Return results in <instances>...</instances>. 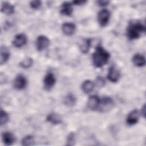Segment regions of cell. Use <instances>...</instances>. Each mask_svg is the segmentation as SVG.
<instances>
[{
	"instance_id": "277c9868",
	"label": "cell",
	"mask_w": 146,
	"mask_h": 146,
	"mask_svg": "<svg viewBox=\"0 0 146 146\" xmlns=\"http://www.w3.org/2000/svg\"><path fill=\"white\" fill-rule=\"evenodd\" d=\"M110 17V13L107 9L102 10L98 15V21L100 25L102 27L106 26Z\"/></svg>"
},
{
	"instance_id": "83f0119b",
	"label": "cell",
	"mask_w": 146,
	"mask_h": 146,
	"mask_svg": "<svg viewBox=\"0 0 146 146\" xmlns=\"http://www.w3.org/2000/svg\"><path fill=\"white\" fill-rule=\"evenodd\" d=\"M110 2L108 1H97L98 4L101 6H104L108 4Z\"/></svg>"
},
{
	"instance_id": "9c48e42d",
	"label": "cell",
	"mask_w": 146,
	"mask_h": 146,
	"mask_svg": "<svg viewBox=\"0 0 146 146\" xmlns=\"http://www.w3.org/2000/svg\"><path fill=\"white\" fill-rule=\"evenodd\" d=\"M107 78L110 81L113 83L117 82L120 78V72L114 66H111L109 68Z\"/></svg>"
},
{
	"instance_id": "9a60e30c",
	"label": "cell",
	"mask_w": 146,
	"mask_h": 146,
	"mask_svg": "<svg viewBox=\"0 0 146 146\" xmlns=\"http://www.w3.org/2000/svg\"><path fill=\"white\" fill-rule=\"evenodd\" d=\"M132 62L137 67H143L145 64V59L143 55L136 54L132 58Z\"/></svg>"
},
{
	"instance_id": "603a6c76",
	"label": "cell",
	"mask_w": 146,
	"mask_h": 146,
	"mask_svg": "<svg viewBox=\"0 0 146 146\" xmlns=\"http://www.w3.org/2000/svg\"><path fill=\"white\" fill-rule=\"evenodd\" d=\"M33 64V59L31 58H26L25 59H24L20 63L19 65L21 67L24 68H28L30 67H31V66Z\"/></svg>"
},
{
	"instance_id": "6da1fadb",
	"label": "cell",
	"mask_w": 146,
	"mask_h": 146,
	"mask_svg": "<svg viewBox=\"0 0 146 146\" xmlns=\"http://www.w3.org/2000/svg\"><path fill=\"white\" fill-rule=\"evenodd\" d=\"M110 57L109 52L102 46H98L92 55L93 64L95 67H102L108 62Z\"/></svg>"
},
{
	"instance_id": "8992f818",
	"label": "cell",
	"mask_w": 146,
	"mask_h": 146,
	"mask_svg": "<svg viewBox=\"0 0 146 146\" xmlns=\"http://www.w3.org/2000/svg\"><path fill=\"white\" fill-rule=\"evenodd\" d=\"M55 77L52 73H48L43 79V84L44 88L46 90H51L55 83Z\"/></svg>"
},
{
	"instance_id": "f1b7e54d",
	"label": "cell",
	"mask_w": 146,
	"mask_h": 146,
	"mask_svg": "<svg viewBox=\"0 0 146 146\" xmlns=\"http://www.w3.org/2000/svg\"><path fill=\"white\" fill-rule=\"evenodd\" d=\"M86 2V1H84V0H81V1H74L72 2V3L76 5H83Z\"/></svg>"
},
{
	"instance_id": "4316f807",
	"label": "cell",
	"mask_w": 146,
	"mask_h": 146,
	"mask_svg": "<svg viewBox=\"0 0 146 146\" xmlns=\"http://www.w3.org/2000/svg\"><path fill=\"white\" fill-rule=\"evenodd\" d=\"M42 2L40 1H33L30 2V5L31 8L34 9H38L41 6Z\"/></svg>"
},
{
	"instance_id": "8fae6325",
	"label": "cell",
	"mask_w": 146,
	"mask_h": 146,
	"mask_svg": "<svg viewBox=\"0 0 146 146\" xmlns=\"http://www.w3.org/2000/svg\"><path fill=\"white\" fill-rule=\"evenodd\" d=\"M100 99L97 95L91 96L87 102V106L91 110H96L98 109L99 106Z\"/></svg>"
},
{
	"instance_id": "5b68a950",
	"label": "cell",
	"mask_w": 146,
	"mask_h": 146,
	"mask_svg": "<svg viewBox=\"0 0 146 146\" xmlns=\"http://www.w3.org/2000/svg\"><path fill=\"white\" fill-rule=\"evenodd\" d=\"M50 44V40L47 37L44 35L39 36L36 40V46L38 51H42L48 47Z\"/></svg>"
},
{
	"instance_id": "44dd1931",
	"label": "cell",
	"mask_w": 146,
	"mask_h": 146,
	"mask_svg": "<svg viewBox=\"0 0 146 146\" xmlns=\"http://www.w3.org/2000/svg\"><path fill=\"white\" fill-rule=\"evenodd\" d=\"M76 98L72 94H68L64 99V103L68 107H72L75 104Z\"/></svg>"
},
{
	"instance_id": "2e32d148",
	"label": "cell",
	"mask_w": 146,
	"mask_h": 146,
	"mask_svg": "<svg viewBox=\"0 0 146 146\" xmlns=\"http://www.w3.org/2000/svg\"><path fill=\"white\" fill-rule=\"evenodd\" d=\"M72 4L68 2H64L62 3L60 9V13L64 15H70L72 13Z\"/></svg>"
},
{
	"instance_id": "ac0fdd59",
	"label": "cell",
	"mask_w": 146,
	"mask_h": 146,
	"mask_svg": "<svg viewBox=\"0 0 146 146\" xmlns=\"http://www.w3.org/2000/svg\"><path fill=\"white\" fill-rule=\"evenodd\" d=\"M1 11L7 15H10L14 12V6L7 2H3L1 5Z\"/></svg>"
},
{
	"instance_id": "cb8c5ba5",
	"label": "cell",
	"mask_w": 146,
	"mask_h": 146,
	"mask_svg": "<svg viewBox=\"0 0 146 146\" xmlns=\"http://www.w3.org/2000/svg\"><path fill=\"white\" fill-rule=\"evenodd\" d=\"M9 115L3 110H1V116H0L1 125H2L3 124H6L9 121Z\"/></svg>"
},
{
	"instance_id": "52a82bcc",
	"label": "cell",
	"mask_w": 146,
	"mask_h": 146,
	"mask_svg": "<svg viewBox=\"0 0 146 146\" xmlns=\"http://www.w3.org/2000/svg\"><path fill=\"white\" fill-rule=\"evenodd\" d=\"M27 42V37L25 34L21 33L17 34L15 36L13 40V44L17 48L21 47L24 46Z\"/></svg>"
},
{
	"instance_id": "30bf717a",
	"label": "cell",
	"mask_w": 146,
	"mask_h": 146,
	"mask_svg": "<svg viewBox=\"0 0 146 146\" xmlns=\"http://www.w3.org/2000/svg\"><path fill=\"white\" fill-rule=\"evenodd\" d=\"M27 80L26 78L22 75H18L14 81V86L17 90H22L26 87Z\"/></svg>"
},
{
	"instance_id": "7402d4cb",
	"label": "cell",
	"mask_w": 146,
	"mask_h": 146,
	"mask_svg": "<svg viewBox=\"0 0 146 146\" xmlns=\"http://www.w3.org/2000/svg\"><path fill=\"white\" fill-rule=\"evenodd\" d=\"M35 140L34 137L30 135H28L25 136L22 140V145L24 146H29L33 145L34 144Z\"/></svg>"
},
{
	"instance_id": "4fadbf2b",
	"label": "cell",
	"mask_w": 146,
	"mask_h": 146,
	"mask_svg": "<svg viewBox=\"0 0 146 146\" xmlns=\"http://www.w3.org/2000/svg\"><path fill=\"white\" fill-rule=\"evenodd\" d=\"M2 138L3 143L6 145H11L15 141V137L14 135L9 132H5L3 133Z\"/></svg>"
},
{
	"instance_id": "ba28073f",
	"label": "cell",
	"mask_w": 146,
	"mask_h": 146,
	"mask_svg": "<svg viewBox=\"0 0 146 146\" xmlns=\"http://www.w3.org/2000/svg\"><path fill=\"white\" fill-rule=\"evenodd\" d=\"M140 113L137 110H133L130 112L127 117V123L129 125H132L137 123L139 119Z\"/></svg>"
},
{
	"instance_id": "d4e9b609",
	"label": "cell",
	"mask_w": 146,
	"mask_h": 146,
	"mask_svg": "<svg viewBox=\"0 0 146 146\" xmlns=\"http://www.w3.org/2000/svg\"><path fill=\"white\" fill-rule=\"evenodd\" d=\"M75 143V136L74 134L71 133L68 135L67 139V145H72L74 144Z\"/></svg>"
},
{
	"instance_id": "f546056e",
	"label": "cell",
	"mask_w": 146,
	"mask_h": 146,
	"mask_svg": "<svg viewBox=\"0 0 146 146\" xmlns=\"http://www.w3.org/2000/svg\"><path fill=\"white\" fill-rule=\"evenodd\" d=\"M141 112V114L143 115V116L145 117V104L142 107Z\"/></svg>"
},
{
	"instance_id": "7c38bea8",
	"label": "cell",
	"mask_w": 146,
	"mask_h": 146,
	"mask_svg": "<svg viewBox=\"0 0 146 146\" xmlns=\"http://www.w3.org/2000/svg\"><path fill=\"white\" fill-rule=\"evenodd\" d=\"M62 31L63 33L68 36L72 35L75 31L76 27L75 25L71 22H66L63 24L62 27Z\"/></svg>"
},
{
	"instance_id": "484cf974",
	"label": "cell",
	"mask_w": 146,
	"mask_h": 146,
	"mask_svg": "<svg viewBox=\"0 0 146 146\" xmlns=\"http://www.w3.org/2000/svg\"><path fill=\"white\" fill-rule=\"evenodd\" d=\"M96 84L98 87H102L105 84V80L103 77L98 76L96 79Z\"/></svg>"
},
{
	"instance_id": "e0dca14e",
	"label": "cell",
	"mask_w": 146,
	"mask_h": 146,
	"mask_svg": "<svg viewBox=\"0 0 146 146\" xmlns=\"http://www.w3.org/2000/svg\"><path fill=\"white\" fill-rule=\"evenodd\" d=\"M10 58V51L9 49L5 46L1 47V58L0 63L1 64L5 63Z\"/></svg>"
},
{
	"instance_id": "7a4b0ae2",
	"label": "cell",
	"mask_w": 146,
	"mask_h": 146,
	"mask_svg": "<svg viewBox=\"0 0 146 146\" xmlns=\"http://www.w3.org/2000/svg\"><path fill=\"white\" fill-rule=\"evenodd\" d=\"M145 32L144 25L138 21L129 23L127 29V36L129 39H136L140 38Z\"/></svg>"
},
{
	"instance_id": "5bb4252c",
	"label": "cell",
	"mask_w": 146,
	"mask_h": 146,
	"mask_svg": "<svg viewBox=\"0 0 146 146\" xmlns=\"http://www.w3.org/2000/svg\"><path fill=\"white\" fill-rule=\"evenodd\" d=\"M46 120L48 122L55 125L60 124L62 121L61 116L58 113L55 112H51L49 113L47 116Z\"/></svg>"
},
{
	"instance_id": "3957f363",
	"label": "cell",
	"mask_w": 146,
	"mask_h": 146,
	"mask_svg": "<svg viewBox=\"0 0 146 146\" xmlns=\"http://www.w3.org/2000/svg\"><path fill=\"white\" fill-rule=\"evenodd\" d=\"M114 106L113 100L110 97H104L100 99L98 110L101 112H107L110 111Z\"/></svg>"
},
{
	"instance_id": "ffe728a7",
	"label": "cell",
	"mask_w": 146,
	"mask_h": 146,
	"mask_svg": "<svg viewBox=\"0 0 146 146\" xmlns=\"http://www.w3.org/2000/svg\"><path fill=\"white\" fill-rule=\"evenodd\" d=\"M91 40L90 39H84L80 44V50L83 54H86L89 51L91 47Z\"/></svg>"
},
{
	"instance_id": "d6986e66",
	"label": "cell",
	"mask_w": 146,
	"mask_h": 146,
	"mask_svg": "<svg viewBox=\"0 0 146 146\" xmlns=\"http://www.w3.org/2000/svg\"><path fill=\"white\" fill-rule=\"evenodd\" d=\"M94 86H95V84L93 83V82L90 80H87L83 82V83L82 84L81 88L82 91L84 93L88 94L91 92L93 90Z\"/></svg>"
}]
</instances>
